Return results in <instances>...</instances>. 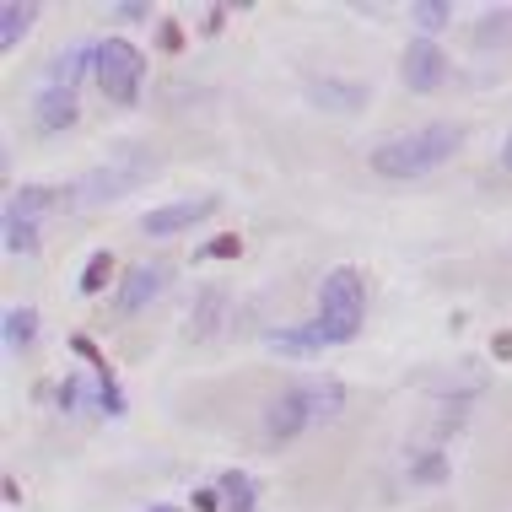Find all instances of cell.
I'll use <instances>...</instances> for the list:
<instances>
[{"label":"cell","mask_w":512,"mask_h":512,"mask_svg":"<svg viewBox=\"0 0 512 512\" xmlns=\"http://www.w3.org/2000/svg\"><path fill=\"white\" fill-rule=\"evenodd\" d=\"M464 151V124H421V130H405V135H389V141L372 146V173L378 178H426L437 173L442 162H453Z\"/></svg>","instance_id":"obj_1"},{"label":"cell","mask_w":512,"mask_h":512,"mask_svg":"<svg viewBox=\"0 0 512 512\" xmlns=\"http://www.w3.org/2000/svg\"><path fill=\"white\" fill-rule=\"evenodd\" d=\"M340 410H345V383H340V378L292 383V389H281V394L265 405V437L281 448V442L313 432V426H329Z\"/></svg>","instance_id":"obj_2"},{"label":"cell","mask_w":512,"mask_h":512,"mask_svg":"<svg viewBox=\"0 0 512 512\" xmlns=\"http://www.w3.org/2000/svg\"><path fill=\"white\" fill-rule=\"evenodd\" d=\"M318 329L329 345H351L367 324V275L356 265H335L318 281Z\"/></svg>","instance_id":"obj_3"},{"label":"cell","mask_w":512,"mask_h":512,"mask_svg":"<svg viewBox=\"0 0 512 512\" xmlns=\"http://www.w3.org/2000/svg\"><path fill=\"white\" fill-rule=\"evenodd\" d=\"M157 178V162H151V151L146 146H124L114 162H98L92 173H81V178H71L65 184V200L71 205H114V200H124V195H135L141 184H151Z\"/></svg>","instance_id":"obj_4"},{"label":"cell","mask_w":512,"mask_h":512,"mask_svg":"<svg viewBox=\"0 0 512 512\" xmlns=\"http://www.w3.org/2000/svg\"><path fill=\"white\" fill-rule=\"evenodd\" d=\"M141 76H146V60H141V49L130 44V38H103V49H98V87H103V98L114 103V108H135L141 103Z\"/></svg>","instance_id":"obj_5"},{"label":"cell","mask_w":512,"mask_h":512,"mask_svg":"<svg viewBox=\"0 0 512 512\" xmlns=\"http://www.w3.org/2000/svg\"><path fill=\"white\" fill-rule=\"evenodd\" d=\"M453 76V60L442 54L437 38H410L405 54H399V81H405V92H437L442 81Z\"/></svg>","instance_id":"obj_6"},{"label":"cell","mask_w":512,"mask_h":512,"mask_svg":"<svg viewBox=\"0 0 512 512\" xmlns=\"http://www.w3.org/2000/svg\"><path fill=\"white\" fill-rule=\"evenodd\" d=\"M162 286H168V265H130L119 275V286H114V313L119 318L146 313L151 302L162 297Z\"/></svg>","instance_id":"obj_7"},{"label":"cell","mask_w":512,"mask_h":512,"mask_svg":"<svg viewBox=\"0 0 512 512\" xmlns=\"http://www.w3.org/2000/svg\"><path fill=\"white\" fill-rule=\"evenodd\" d=\"M308 103H313V108H324V114H335V119H356V114H367L372 92L362 87V81H340V76H308Z\"/></svg>","instance_id":"obj_8"},{"label":"cell","mask_w":512,"mask_h":512,"mask_svg":"<svg viewBox=\"0 0 512 512\" xmlns=\"http://www.w3.org/2000/svg\"><path fill=\"white\" fill-rule=\"evenodd\" d=\"M98 49H103V44H92V38H76V44H65V49L44 65V87L76 92L81 76H98Z\"/></svg>","instance_id":"obj_9"},{"label":"cell","mask_w":512,"mask_h":512,"mask_svg":"<svg viewBox=\"0 0 512 512\" xmlns=\"http://www.w3.org/2000/svg\"><path fill=\"white\" fill-rule=\"evenodd\" d=\"M216 211V200L205 195V200H173V205H157V211H146L141 216V232L146 238H178V232H189V227H200L205 216Z\"/></svg>","instance_id":"obj_10"},{"label":"cell","mask_w":512,"mask_h":512,"mask_svg":"<svg viewBox=\"0 0 512 512\" xmlns=\"http://www.w3.org/2000/svg\"><path fill=\"white\" fill-rule=\"evenodd\" d=\"M76 119H81V98H76V92H60V87H38L33 92V124L44 135L71 130Z\"/></svg>","instance_id":"obj_11"},{"label":"cell","mask_w":512,"mask_h":512,"mask_svg":"<svg viewBox=\"0 0 512 512\" xmlns=\"http://www.w3.org/2000/svg\"><path fill=\"white\" fill-rule=\"evenodd\" d=\"M265 345L275 356H318V351H329V340H324V329L318 324H292V329H270Z\"/></svg>","instance_id":"obj_12"},{"label":"cell","mask_w":512,"mask_h":512,"mask_svg":"<svg viewBox=\"0 0 512 512\" xmlns=\"http://www.w3.org/2000/svg\"><path fill=\"white\" fill-rule=\"evenodd\" d=\"M38 0H0V49H17L27 33L38 27Z\"/></svg>","instance_id":"obj_13"},{"label":"cell","mask_w":512,"mask_h":512,"mask_svg":"<svg viewBox=\"0 0 512 512\" xmlns=\"http://www.w3.org/2000/svg\"><path fill=\"white\" fill-rule=\"evenodd\" d=\"M65 200V189L60 184H22V189H11V200H6V211H17V216H44L49 205H60Z\"/></svg>","instance_id":"obj_14"},{"label":"cell","mask_w":512,"mask_h":512,"mask_svg":"<svg viewBox=\"0 0 512 512\" xmlns=\"http://www.w3.org/2000/svg\"><path fill=\"white\" fill-rule=\"evenodd\" d=\"M216 491H221V502H227V512H254L259 507V486L243 475V469H227Z\"/></svg>","instance_id":"obj_15"},{"label":"cell","mask_w":512,"mask_h":512,"mask_svg":"<svg viewBox=\"0 0 512 512\" xmlns=\"http://www.w3.org/2000/svg\"><path fill=\"white\" fill-rule=\"evenodd\" d=\"M0 335H6V351H22V345L38 340V308H11L0 318Z\"/></svg>","instance_id":"obj_16"},{"label":"cell","mask_w":512,"mask_h":512,"mask_svg":"<svg viewBox=\"0 0 512 512\" xmlns=\"http://www.w3.org/2000/svg\"><path fill=\"white\" fill-rule=\"evenodd\" d=\"M410 17H415V38H437L453 22V0H415Z\"/></svg>","instance_id":"obj_17"},{"label":"cell","mask_w":512,"mask_h":512,"mask_svg":"<svg viewBox=\"0 0 512 512\" xmlns=\"http://www.w3.org/2000/svg\"><path fill=\"white\" fill-rule=\"evenodd\" d=\"M0 232H6V254H38V221H33V216L6 211Z\"/></svg>","instance_id":"obj_18"},{"label":"cell","mask_w":512,"mask_h":512,"mask_svg":"<svg viewBox=\"0 0 512 512\" xmlns=\"http://www.w3.org/2000/svg\"><path fill=\"white\" fill-rule=\"evenodd\" d=\"M108 281H114V254H108V248H98V254L87 259V270H81V297L108 292Z\"/></svg>","instance_id":"obj_19"},{"label":"cell","mask_w":512,"mask_h":512,"mask_svg":"<svg viewBox=\"0 0 512 512\" xmlns=\"http://www.w3.org/2000/svg\"><path fill=\"white\" fill-rule=\"evenodd\" d=\"M92 399H98V378H65V383H60V410H65V415L92 410Z\"/></svg>","instance_id":"obj_20"},{"label":"cell","mask_w":512,"mask_h":512,"mask_svg":"<svg viewBox=\"0 0 512 512\" xmlns=\"http://www.w3.org/2000/svg\"><path fill=\"white\" fill-rule=\"evenodd\" d=\"M410 480H426V486H442L448 480V459L432 448V453H415L410 459Z\"/></svg>","instance_id":"obj_21"},{"label":"cell","mask_w":512,"mask_h":512,"mask_svg":"<svg viewBox=\"0 0 512 512\" xmlns=\"http://www.w3.org/2000/svg\"><path fill=\"white\" fill-rule=\"evenodd\" d=\"M512 33V11H491L486 22H480V33H475V44L480 49H491V44H502V38Z\"/></svg>","instance_id":"obj_22"},{"label":"cell","mask_w":512,"mask_h":512,"mask_svg":"<svg viewBox=\"0 0 512 512\" xmlns=\"http://www.w3.org/2000/svg\"><path fill=\"white\" fill-rule=\"evenodd\" d=\"M71 351L81 356V362H92V378H114V367H108V356L92 345L87 335H71Z\"/></svg>","instance_id":"obj_23"},{"label":"cell","mask_w":512,"mask_h":512,"mask_svg":"<svg viewBox=\"0 0 512 512\" xmlns=\"http://www.w3.org/2000/svg\"><path fill=\"white\" fill-rule=\"evenodd\" d=\"M238 254H243V238H238V232H216V238L205 243L195 259H238Z\"/></svg>","instance_id":"obj_24"},{"label":"cell","mask_w":512,"mask_h":512,"mask_svg":"<svg viewBox=\"0 0 512 512\" xmlns=\"http://www.w3.org/2000/svg\"><path fill=\"white\" fill-rule=\"evenodd\" d=\"M216 318H221V286H205V297H200V308H195L200 335H205V329H216Z\"/></svg>","instance_id":"obj_25"},{"label":"cell","mask_w":512,"mask_h":512,"mask_svg":"<svg viewBox=\"0 0 512 512\" xmlns=\"http://www.w3.org/2000/svg\"><path fill=\"white\" fill-rule=\"evenodd\" d=\"M189 507H195V512H227V502H221L216 486H200L195 496H189Z\"/></svg>","instance_id":"obj_26"},{"label":"cell","mask_w":512,"mask_h":512,"mask_svg":"<svg viewBox=\"0 0 512 512\" xmlns=\"http://www.w3.org/2000/svg\"><path fill=\"white\" fill-rule=\"evenodd\" d=\"M146 17H151L146 0H119V6H114V22H146Z\"/></svg>","instance_id":"obj_27"},{"label":"cell","mask_w":512,"mask_h":512,"mask_svg":"<svg viewBox=\"0 0 512 512\" xmlns=\"http://www.w3.org/2000/svg\"><path fill=\"white\" fill-rule=\"evenodd\" d=\"M157 44L168 49V54H178V49H184V27H178V22L168 17V22H162V33H157Z\"/></svg>","instance_id":"obj_28"},{"label":"cell","mask_w":512,"mask_h":512,"mask_svg":"<svg viewBox=\"0 0 512 512\" xmlns=\"http://www.w3.org/2000/svg\"><path fill=\"white\" fill-rule=\"evenodd\" d=\"M491 356L496 362H512V329H502V335L491 340Z\"/></svg>","instance_id":"obj_29"},{"label":"cell","mask_w":512,"mask_h":512,"mask_svg":"<svg viewBox=\"0 0 512 512\" xmlns=\"http://www.w3.org/2000/svg\"><path fill=\"white\" fill-rule=\"evenodd\" d=\"M221 22H227V6H211V17H205V38L221 33Z\"/></svg>","instance_id":"obj_30"},{"label":"cell","mask_w":512,"mask_h":512,"mask_svg":"<svg viewBox=\"0 0 512 512\" xmlns=\"http://www.w3.org/2000/svg\"><path fill=\"white\" fill-rule=\"evenodd\" d=\"M502 168L512 173V130H507V141H502Z\"/></svg>","instance_id":"obj_31"},{"label":"cell","mask_w":512,"mask_h":512,"mask_svg":"<svg viewBox=\"0 0 512 512\" xmlns=\"http://www.w3.org/2000/svg\"><path fill=\"white\" fill-rule=\"evenodd\" d=\"M146 512H178V507H168V502H151Z\"/></svg>","instance_id":"obj_32"}]
</instances>
